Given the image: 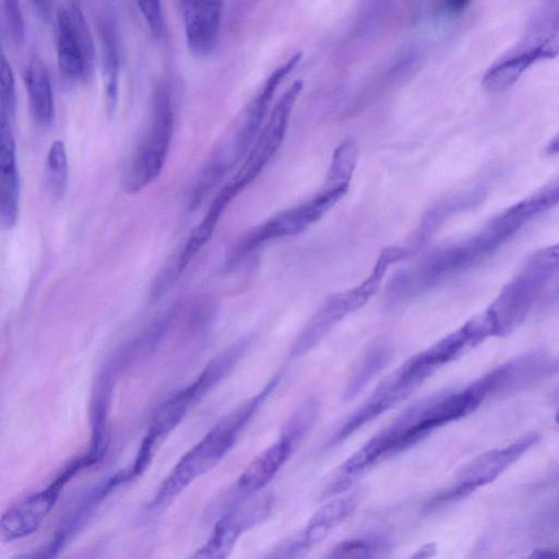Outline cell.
Here are the masks:
<instances>
[{
    "mask_svg": "<svg viewBox=\"0 0 559 559\" xmlns=\"http://www.w3.org/2000/svg\"><path fill=\"white\" fill-rule=\"evenodd\" d=\"M486 395L476 381L418 401L353 453L336 471V478L354 486L383 459L416 444L435 429L473 413Z\"/></svg>",
    "mask_w": 559,
    "mask_h": 559,
    "instance_id": "6da1fadb",
    "label": "cell"
},
{
    "mask_svg": "<svg viewBox=\"0 0 559 559\" xmlns=\"http://www.w3.org/2000/svg\"><path fill=\"white\" fill-rule=\"evenodd\" d=\"M472 348L465 330L459 328L428 348L412 356L389 374L372 394L342 423L330 443L342 442L367 423L382 415L407 397L438 368Z\"/></svg>",
    "mask_w": 559,
    "mask_h": 559,
    "instance_id": "7a4b0ae2",
    "label": "cell"
},
{
    "mask_svg": "<svg viewBox=\"0 0 559 559\" xmlns=\"http://www.w3.org/2000/svg\"><path fill=\"white\" fill-rule=\"evenodd\" d=\"M280 374L253 397L222 418L175 465L151 501L152 508L167 504L195 479L214 467L234 447L243 428L277 386Z\"/></svg>",
    "mask_w": 559,
    "mask_h": 559,
    "instance_id": "3957f363",
    "label": "cell"
},
{
    "mask_svg": "<svg viewBox=\"0 0 559 559\" xmlns=\"http://www.w3.org/2000/svg\"><path fill=\"white\" fill-rule=\"evenodd\" d=\"M300 58V52L293 55L269 75L260 91L217 143L191 192L190 205L192 207L197 206L222 177L251 148L250 146L262 129V121L277 86L297 66Z\"/></svg>",
    "mask_w": 559,
    "mask_h": 559,
    "instance_id": "277c9868",
    "label": "cell"
},
{
    "mask_svg": "<svg viewBox=\"0 0 559 559\" xmlns=\"http://www.w3.org/2000/svg\"><path fill=\"white\" fill-rule=\"evenodd\" d=\"M559 55V1L540 3L533 10L521 38L496 60L483 76L489 93L511 87L534 63Z\"/></svg>",
    "mask_w": 559,
    "mask_h": 559,
    "instance_id": "5b68a950",
    "label": "cell"
},
{
    "mask_svg": "<svg viewBox=\"0 0 559 559\" xmlns=\"http://www.w3.org/2000/svg\"><path fill=\"white\" fill-rule=\"evenodd\" d=\"M249 343L248 340H242L226 349L212 360L190 385L174 394L158 408L130 468L133 477L147 468L156 444L180 423L191 404L233 369L247 350Z\"/></svg>",
    "mask_w": 559,
    "mask_h": 559,
    "instance_id": "8992f818",
    "label": "cell"
},
{
    "mask_svg": "<svg viewBox=\"0 0 559 559\" xmlns=\"http://www.w3.org/2000/svg\"><path fill=\"white\" fill-rule=\"evenodd\" d=\"M406 251L401 248L382 250L370 275L359 285L329 297L306 323L297 336L292 356L299 357L314 347L340 321L362 307L378 290L390 264L401 260Z\"/></svg>",
    "mask_w": 559,
    "mask_h": 559,
    "instance_id": "52a82bcc",
    "label": "cell"
},
{
    "mask_svg": "<svg viewBox=\"0 0 559 559\" xmlns=\"http://www.w3.org/2000/svg\"><path fill=\"white\" fill-rule=\"evenodd\" d=\"M174 134V109L166 84L155 90L150 126L138 146L124 178V190L136 193L160 174Z\"/></svg>",
    "mask_w": 559,
    "mask_h": 559,
    "instance_id": "ba28073f",
    "label": "cell"
},
{
    "mask_svg": "<svg viewBox=\"0 0 559 559\" xmlns=\"http://www.w3.org/2000/svg\"><path fill=\"white\" fill-rule=\"evenodd\" d=\"M348 186V180L328 177L326 187L310 200L282 211L243 236L231 260L240 259L267 241L302 233L345 195Z\"/></svg>",
    "mask_w": 559,
    "mask_h": 559,
    "instance_id": "9c48e42d",
    "label": "cell"
},
{
    "mask_svg": "<svg viewBox=\"0 0 559 559\" xmlns=\"http://www.w3.org/2000/svg\"><path fill=\"white\" fill-rule=\"evenodd\" d=\"M302 81L292 83L272 108L245 162L221 189L230 200L248 187L264 169L282 145L292 111L302 91Z\"/></svg>",
    "mask_w": 559,
    "mask_h": 559,
    "instance_id": "30bf717a",
    "label": "cell"
},
{
    "mask_svg": "<svg viewBox=\"0 0 559 559\" xmlns=\"http://www.w3.org/2000/svg\"><path fill=\"white\" fill-rule=\"evenodd\" d=\"M551 276L525 261L519 274L483 312L490 336H507L519 328Z\"/></svg>",
    "mask_w": 559,
    "mask_h": 559,
    "instance_id": "8fae6325",
    "label": "cell"
},
{
    "mask_svg": "<svg viewBox=\"0 0 559 559\" xmlns=\"http://www.w3.org/2000/svg\"><path fill=\"white\" fill-rule=\"evenodd\" d=\"M56 49L61 75L71 82L88 79L94 68V40L80 3L68 1L56 12Z\"/></svg>",
    "mask_w": 559,
    "mask_h": 559,
    "instance_id": "7c38bea8",
    "label": "cell"
},
{
    "mask_svg": "<svg viewBox=\"0 0 559 559\" xmlns=\"http://www.w3.org/2000/svg\"><path fill=\"white\" fill-rule=\"evenodd\" d=\"M539 440L538 433L530 432L507 447L481 453L460 472L454 485L471 495L497 479Z\"/></svg>",
    "mask_w": 559,
    "mask_h": 559,
    "instance_id": "4fadbf2b",
    "label": "cell"
},
{
    "mask_svg": "<svg viewBox=\"0 0 559 559\" xmlns=\"http://www.w3.org/2000/svg\"><path fill=\"white\" fill-rule=\"evenodd\" d=\"M61 489L50 483L45 489L10 507L0 519V539L14 542L29 536L53 509Z\"/></svg>",
    "mask_w": 559,
    "mask_h": 559,
    "instance_id": "5bb4252c",
    "label": "cell"
},
{
    "mask_svg": "<svg viewBox=\"0 0 559 559\" xmlns=\"http://www.w3.org/2000/svg\"><path fill=\"white\" fill-rule=\"evenodd\" d=\"M270 504L262 499L239 512L223 516L209 539L189 559H227L241 533L266 515Z\"/></svg>",
    "mask_w": 559,
    "mask_h": 559,
    "instance_id": "9a60e30c",
    "label": "cell"
},
{
    "mask_svg": "<svg viewBox=\"0 0 559 559\" xmlns=\"http://www.w3.org/2000/svg\"><path fill=\"white\" fill-rule=\"evenodd\" d=\"M183 16L187 45L198 56L211 53L218 39L222 2H179Z\"/></svg>",
    "mask_w": 559,
    "mask_h": 559,
    "instance_id": "2e32d148",
    "label": "cell"
},
{
    "mask_svg": "<svg viewBox=\"0 0 559 559\" xmlns=\"http://www.w3.org/2000/svg\"><path fill=\"white\" fill-rule=\"evenodd\" d=\"M20 176L11 123L0 120V217L5 229L12 228L19 216Z\"/></svg>",
    "mask_w": 559,
    "mask_h": 559,
    "instance_id": "e0dca14e",
    "label": "cell"
},
{
    "mask_svg": "<svg viewBox=\"0 0 559 559\" xmlns=\"http://www.w3.org/2000/svg\"><path fill=\"white\" fill-rule=\"evenodd\" d=\"M297 442L286 433L258 454L243 469L237 480V490L242 496H252L263 489L288 460Z\"/></svg>",
    "mask_w": 559,
    "mask_h": 559,
    "instance_id": "ac0fdd59",
    "label": "cell"
},
{
    "mask_svg": "<svg viewBox=\"0 0 559 559\" xmlns=\"http://www.w3.org/2000/svg\"><path fill=\"white\" fill-rule=\"evenodd\" d=\"M100 64L106 110L115 115L119 99L120 41L115 19L108 12L98 16L97 22Z\"/></svg>",
    "mask_w": 559,
    "mask_h": 559,
    "instance_id": "d6986e66",
    "label": "cell"
},
{
    "mask_svg": "<svg viewBox=\"0 0 559 559\" xmlns=\"http://www.w3.org/2000/svg\"><path fill=\"white\" fill-rule=\"evenodd\" d=\"M360 500L358 491L332 498L320 507L309 519L295 540L302 552L322 542L328 534L348 518Z\"/></svg>",
    "mask_w": 559,
    "mask_h": 559,
    "instance_id": "ffe728a7",
    "label": "cell"
},
{
    "mask_svg": "<svg viewBox=\"0 0 559 559\" xmlns=\"http://www.w3.org/2000/svg\"><path fill=\"white\" fill-rule=\"evenodd\" d=\"M24 82L34 121L41 127L50 126L55 118L53 92L49 72L39 57L28 60Z\"/></svg>",
    "mask_w": 559,
    "mask_h": 559,
    "instance_id": "44dd1931",
    "label": "cell"
},
{
    "mask_svg": "<svg viewBox=\"0 0 559 559\" xmlns=\"http://www.w3.org/2000/svg\"><path fill=\"white\" fill-rule=\"evenodd\" d=\"M393 356V346L389 341L380 340L366 352L356 372L349 379L344 392V399L356 397L364 388L388 365Z\"/></svg>",
    "mask_w": 559,
    "mask_h": 559,
    "instance_id": "7402d4cb",
    "label": "cell"
},
{
    "mask_svg": "<svg viewBox=\"0 0 559 559\" xmlns=\"http://www.w3.org/2000/svg\"><path fill=\"white\" fill-rule=\"evenodd\" d=\"M227 205L228 203L219 195L215 197L206 214L192 230L182 248L175 266L177 272H181L207 242Z\"/></svg>",
    "mask_w": 559,
    "mask_h": 559,
    "instance_id": "603a6c76",
    "label": "cell"
},
{
    "mask_svg": "<svg viewBox=\"0 0 559 559\" xmlns=\"http://www.w3.org/2000/svg\"><path fill=\"white\" fill-rule=\"evenodd\" d=\"M390 550V544L383 537H358L335 545L326 559H388Z\"/></svg>",
    "mask_w": 559,
    "mask_h": 559,
    "instance_id": "cb8c5ba5",
    "label": "cell"
},
{
    "mask_svg": "<svg viewBox=\"0 0 559 559\" xmlns=\"http://www.w3.org/2000/svg\"><path fill=\"white\" fill-rule=\"evenodd\" d=\"M68 157L64 143L56 140L51 143L45 164V187L48 194L61 199L68 186Z\"/></svg>",
    "mask_w": 559,
    "mask_h": 559,
    "instance_id": "d4e9b609",
    "label": "cell"
},
{
    "mask_svg": "<svg viewBox=\"0 0 559 559\" xmlns=\"http://www.w3.org/2000/svg\"><path fill=\"white\" fill-rule=\"evenodd\" d=\"M0 120H13L16 107L14 75L4 53L1 55V99Z\"/></svg>",
    "mask_w": 559,
    "mask_h": 559,
    "instance_id": "484cf974",
    "label": "cell"
},
{
    "mask_svg": "<svg viewBox=\"0 0 559 559\" xmlns=\"http://www.w3.org/2000/svg\"><path fill=\"white\" fill-rule=\"evenodd\" d=\"M1 4L7 33L15 45H21L24 40V21L20 4L14 0H4Z\"/></svg>",
    "mask_w": 559,
    "mask_h": 559,
    "instance_id": "4316f807",
    "label": "cell"
},
{
    "mask_svg": "<svg viewBox=\"0 0 559 559\" xmlns=\"http://www.w3.org/2000/svg\"><path fill=\"white\" fill-rule=\"evenodd\" d=\"M135 4L143 14L152 33L157 38L164 37L166 33V24L160 2L136 1Z\"/></svg>",
    "mask_w": 559,
    "mask_h": 559,
    "instance_id": "83f0119b",
    "label": "cell"
},
{
    "mask_svg": "<svg viewBox=\"0 0 559 559\" xmlns=\"http://www.w3.org/2000/svg\"><path fill=\"white\" fill-rule=\"evenodd\" d=\"M63 546L64 544L61 540L52 536L47 544L36 549L22 552L11 559H55Z\"/></svg>",
    "mask_w": 559,
    "mask_h": 559,
    "instance_id": "f1b7e54d",
    "label": "cell"
},
{
    "mask_svg": "<svg viewBox=\"0 0 559 559\" xmlns=\"http://www.w3.org/2000/svg\"><path fill=\"white\" fill-rule=\"evenodd\" d=\"M532 257L554 275L559 272V243L540 249Z\"/></svg>",
    "mask_w": 559,
    "mask_h": 559,
    "instance_id": "f546056e",
    "label": "cell"
},
{
    "mask_svg": "<svg viewBox=\"0 0 559 559\" xmlns=\"http://www.w3.org/2000/svg\"><path fill=\"white\" fill-rule=\"evenodd\" d=\"M525 559H559V546L534 549Z\"/></svg>",
    "mask_w": 559,
    "mask_h": 559,
    "instance_id": "4dcf8cb0",
    "label": "cell"
},
{
    "mask_svg": "<svg viewBox=\"0 0 559 559\" xmlns=\"http://www.w3.org/2000/svg\"><path fill=\"white\" fill-rule=\"evenodd\" d=\"M437 552L438 545L433 542H430L419 547L407 559H432Z\"/></svg>",
    "mask_w": 559,
    "mask_h": 559,
    "instance_id": "1f68e13d",
    "label": "cell"
},
{
    "mask_svg": "<svg viewBox=\"0 0 559 559\" xmlns=\"http://www.w3.org/2000/svg\"><path fill=\"white\" fill-rule=\"evenodd\" d=\"M33 9L41 16L48 17L51 13L52 2L47 1H31Z\"/></svg>",
    "mask_w": 559,
    "mask_h": 559,
    "instance_id": "d6a6232c",
    "label": "cell"
},
{
    "mask_svg": "<svg viewBox=\"0 0 559 559\" xmlns=\"http://www.w3.org/2000/svg\"><path fill=\"white\" fill-rule=\"evenodd\" d=\"M545 152L547 155L559 154V132L548 142L545 147Z\"/></svg>",
    "mask_w": 559,
    "mask_h": 559,
    "instance_id": "836d02e7",
    "label": "cell"
},
{
    "mask_svg": "<svg viewBox=\"0 0 559 559\" xmlns=\"http://www.w3.org/2000/svg\"><path fill=\"white\" fill-rule=\"evenodd\" d=\"M555 419L559 424V407H558V409H557V412L555 414Z\"/></svg>",
    "mask_w": 559,
    "mask_h": 559,
    "instance_id": "e575fe53",
    "label": "cell"
}]
</instances>
